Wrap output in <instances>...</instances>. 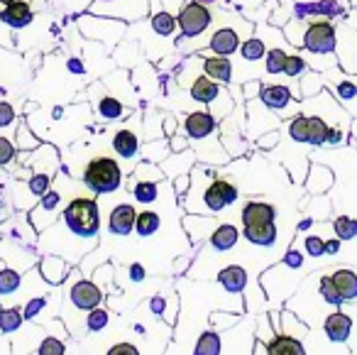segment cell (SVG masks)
I'll use <instances>...</instances> for the list:
<instances>
[{"label":"cell","mask_w":357,"mask_h":355,"mask_svg":"<svg viewBox=\"0 0 357 355\" xmlns=\"http://www.w3.org/2000/svg\"><path fill=\"white\" fill-rule=\"evenodd\" d=\"M120 179H123L120 177V167L110 157H96L93 162H89V167L84 172V182L98 194L115 191L120 187Z\"/></svg>","instance_id":"1"},{"label":"cell","mask_w":357,"mask_h":355,"mask_svg":"<svg viewBox=\"0 0 357 355\" xmlns=\"http://www.w3.org/2000/svg\"><path fill=\"white\" fill-rule=\"evenodd\" d=\"M66 223L79 236H96L98 231V206L91 198H74L64 211Z\"/></svg>","instance_id":"2"},{"label":"cell","mask_w":357,"mask_h":355,"mask_svg":"<svg viewBox=\"0 0 357 355\" xmlns=\"http://www.w3.org/2000/svg\"><path fill=\"white\" fill-rule=\"evenodd\" d=\"M208 22H211L208 8L199 6V3H189L184 8V13H181V17H178V25H181V32L186 37H194L199 32H204L208 27Z\"/></svg>","instance_id":"3"},{"label":"cell","mask_w":357,"mask_h":355,"mask_svg":"<svg viewBox=\"0 0 357 355\" xmlns=\"http://www.w3.org/2000/svg\"><path fill=\"white\" fill-rule=\"evenodd\" d=\"M306 47L311 52H333L335 50V30L328 22H316L306 32Z\"/></svg>","instance_id":"4"},{"label":"cell","mask_w":357,"mask_h":355,"mask_svg":"<svg viewBox=\"0 0 357 355\" xmlns=\"http://www.w3.org/2000/svg\"><path fill=\"white\" fill-rule=\"evenodd\" d=\"M235 198H238V189L230 182H225V179H218V182L206 191V203H208V208H213V211H220L225 203H233Z\"/></svg>","instance_id":"5"},{"label":"cell","mask_w":357,"mask_h":355,"mask_svg":"<svg viewBox=\"0 0 357 355\" xmlns=\"http://www.w3.org/2000/svg\"><path fill=\"white\" fill-rule=\"evenodd\" d=\"M71 299L79 309H96L100 304V289L91 282H79L71 289Z\"/></svg>","instance_id":"6"},{"label":"cell","mask_w":357,"mask_h":355,"mask_svg":"<svg viewBox=\"0 0 357 355\" xmlns=\"http://www.w3.org/2000/svg\"><path fill=\"white\" fill-rule=\"evenodd\" d=\"M274 208L269 203H248L243 211L245 226H259V223H272L274 221Z\"/></svg>","instance_id":"7"},{"label":"cell","mask_w":357,"mask_h":355,"mask_svg":"<svg viewBox=\"0 0 357 355\" xmlns=\"http://www.w3.org/2000/svg\"><path fill=\"white\" fill-rule=\"evenodd\" d=\"M350 328H352L350 319H347L345 314H340V311H335L333 316H328V321H326V333H328V338L335 340V343H342V340H345L347 335H350Z\"/></svg>","instance_id":"8"},{"label":"cell","mask_w":357,"mask_h":355,"mask_svg":"<svg viewBox=\"0 0 357 355\" xmlns=\"http://www.w3.org/2000/svg\"><path fill=\"white\" fill-rule=\"evenodd\" d=\"M135 208L132 206H118L113 213H110V231L118 233V236H125V233L132 231L135 226Z\"/></svg>","instance_id":"9"},{"label":"cell","mask_w":357,"mask_h":355,"mask_svg":"<svg viewBox=\"0 0 357 355\" xmlns=\"http://www.w3.org/2000/svg\"><path fill=\"white\" fill-rule=\"evenodd\" d=\"M3 20H6L8 25H13V27L30 25V20H32L30 6H27V3H22V0H15V3H10V6L6 8V13H3Z\"/></svg>","instance_id":"10"},{"label":"cell","mask_w":357,"mask_h":355,"mask_svg":"<svg viewBox=\"0 0 357 355\" xmlns=\"http://www.w3.org/2000/svg\"><path fill=\"white\" fill-rule=\"evenodd\" d=\"M331 280H333V284L337 287V291H340L342 299H355L357 296V275L355 272L340 270V272H335Z\"/></svg>","instance_id":"11"},{"label":"cell","mask_w":357,"mask_h":355,"mask_svg":"<svg viewBox=\"0 0 357 355\" xmlns=\"http://www.w3.org/2000/svg\"><path fill=\"white\" fill-rule=\"evenodd\" d=\"M218 280L228 291H240L245 284H248V275H245V270H243V267H238V265L225 267V270L218 275Z\"/></svg>","instance_id":"12"},{"label":"cell","mask_w":357,"mask_h":355,"mask_svg":"<svg viewBox=\"0 0 357 355\" xmlns=\"http://www.w3.org/2000/svg\"><path fill=\"white\" fill-rule=\"evenodd\" d=\"M245 236L257 245H272L277 238V228L274 223H259V226H245Z\"/></svg>","instance_id":"13"},{"label":"cell","mask_w":357,"mask_h":355,"mask_svg":"<svg viewBox=\"0 0 357 355\" xmlns=\"http://www.w3.org/2000/svg\"><path fill=\"white\" fill-rule=\"evenodd\" d=\"M186 130L191 138H206L213 130V118L208 113H191L186 118Z\"/></svg>","instance_id":"14"},{"label":"cell","mask_w":357,"mask_h":355,"mask_svg":"<svg viewBox=\"0 0 357 355\" xmlns=\"http://www.w3.org/2000/svg\"><path fill=\"white\" fill-rule=\"evenodd\" d=\"M211 47H213L215 55H233L235 50H238V35H235L233 30H220L213 35V40H211Z\"/></svg>","instance_id":"15"},{"label":"cell","mask_w":357,"mask_h":355,"mask_svg":"<svg viewBox=\"0 0 357 355\" xmlns=\"http://www.w3.org/2000/svg\"><path fill=\"white\" fill-rule=\"evenodd\" d=\"M267 350L272 355H303V345L296 338H289V335H279L272 343L267 345Z\"/></svg>","instance_id":"16"},{"label":"cell","mask_w":357,"mask_h":355,"mask_svg":"<svg viewBox=\"0 0 357 355\" xmlns=\"http://www.w3.org/2000/svg\"><path fill=\"white\" fill-rule=\"evenodd\" d=\"M289 99H291V94H289V89H284V86H267V89L262 91V101L269 108H284V106L289 103Z\"/></svg>","instance_id":"17"},{"label":"cell","mask_w":357,"mask_h":355,"mask_svg":"<svg viewBox=\"0 0 357 355\" xmlns=\"http://www.w3.org/2000/svg\"><path fill=\"white\" fill-rule=\"evenodd\" d=\"M211 242H213V247H218V250H230V247H233L235 242H238V228H233V226H220L218 231L213 233Z\"/></svg>","instance_id":"18"},{"label":"cell","mask_w":357,"mask_h":355,"mask_svg":"<svg viewBox=\"0 0 357 355\" xmlns=\"http://www.w3.org/2000/svg\"><path fill=\"white\" fill-rule=\"evenodd\" d=\"M206 74L213 76V79H218V81H230L233 69H230V61L225 59V57H213V59L206 61Z\"/></svg>","instance_id":"19"},{"label":"cell","mask_w":357,"mask_h":355,"mask_svg":"<svg viewBox=\"0 0 357 355\" xmlns=\"http://www.w3.org/2000/svg\"><path fill=\"white\" fill-rule=\"evenodd\" d=\"M113 145L123 157H132V154L137 152V138H135L132 133H128V130H123V133L115 135Z\"/></svg>","instance_id":"20"},{"label":"cell","mask_w":357,"mask_h":355,"mask_svg":"<svg viewBox=\"0 0 357 355\" xmlns=\"http://www.w3.org/2000/svg\"><path fill=\"white\" fill-rule=\"evenodd\" d=\"M191 94H194L196 101H204V103H208V101H213L215 96H218V86L213 84V81H208L204 76V79H199L194 84V89H191Z\"/></svg>","instance_id":"21"},{"label":"cell","mask_w":357,"mask_h":355,"mask_svg":"<svg viewBox=\"0 0 357 355\" xmlns=\"http://www.w3.org/2000/svg\"><path fill=\"white\" fill-rule=\"evenodd\" d=\"M135 228H137L139 236H152L154 231L159 228V216L154 211H144L135 218Z\"/></svg>","instance_id":"22"},{"label":"cell","mask_w":357,"mask_h":355,"mask_svg":"<svg viewBox=\"0 0 357 355\" xmlns=\"http://www.w3.org/2000/svg\"><path fill=\"white\" fill-rule=\"evenodd\" d=\"M196 353L199 355H218L220 353V338L215 333H204L196 345Z\"/></svg>","instance_id":"23"},{"label":"cell","mask_w":357,"mask_h":355,"mask_svg":"<svg viewBox=\"0 0 357 355\" xmlns=\"http://www.w3.org/2000/svg\"><path fill=\"white\" fill-rule=\"evenodd\" d=\"M326 135H328V128L321 118H308V143H313V145L326 143Z\"/></svg>","instance_id":"24"},{"label":"cell","mask_w":357,"mask_h":355,"mask_svg":"<svg viewBox=\"0 0 357 355\" xmlns=\"http://www.w3.org/2000/svg\"><path fill=\"white\" fill-rule=\"evenodd\" d=\"M284 66H287V55L282 50H272L267 55V69L269 74H284Z\"/></svg>","instance_id":"25"},{"label":"cell","mask_w":357,"mask_h":355,"mask_svg":"<svg viewBox=\"0 0 357 355\" xmlns=\"http://www.w3.org/2000/svg\"><path fill=\"white\" fill-rule=\"evenodd\" d=\"M335 233H337V238L347 240V238L357 236V223L352 221V218H347V216H340L335 221Z\"/></svg>","instance_id":"26"},{"label":"cell","mask_w":357,"mask_h":355,"mask_svg":"<svg viewBox=\"0 0 357 355\" xmlns=\"http://www.w3.org/2000/svg\"><path fill=\"white\" fill-rule=\"evenodd\" d=\"M22 321V314L17 309H6L0 314V328L3 331H15Z\"/></svg>","instance_id":"27"},{"label":"cell","mask_w":357,"mask_h":355,"mask_svg":"<svg viewBox=\"0 0 357 355\" xmlns=\"http://www.w3.org/2000/svg\"><path fill=\"white\" fill-rule=\"evenodd\" d=\"M17 284H20V277H17V272H13V270L0 272V291H3V294H8V291H15Z\"/></svg>","instance_id":"28"},{"label":"cell","mask_w":357,"mask_h":355,"mask_svg":"<svg viewBox=\"0 0 357 355\" xmlns=\"http://www.w3.org/2000/svg\"><path fill=\"white\" fill-rule=\"evenodd\" d=\"M321 294L326 296V299L331 301V304H340V301H342L340 291H337V287L333 284L331 277H323V280H321Z\"/></svg>","instance_id":"29"},{"label":"cell","mask_w":357,"mask_h":355,"mask_svg":"<svg viewBox=\"0 0 357 355\" xmlns=\"http://www.w3.org/2000/svg\"><path fill=\"white\" fill-rule=\"evenodd\" d=\"M152 27L159 32V35H172L174 32V17L167 15V13H159V15L152 20Z\"/></svg>","instance_id":"30"},{"label":"cell","mask_w":357,"mask_h":355,"mask_svg":"<svg viewBox=\"0 0 357 355\" xmlns=\"http://www.w3.org/2000/svg\"><path fill=\"white\" fill-rule=\"evenodd\" d=\"M243 57H245V59H250V61L259 59V57H264V45L259 40L245 42V45H243Z\"/></svg>","instance_id":"31"},{"label":"cell","mask_w":357,"mask_h":355,"mask_svg":"<svg viewBox=\"0 0 357 355\" xmlns=\"http://www.w3.org/2000/svg\"><path fill=\"white\" fill-rule=\"evenodd\" d=\"M291 138L308 143V118H296L291 123Z\"/></svg>","instance_id":"32"},{"label":"cell","mask_w":357,"mask_h":355,"mask_svg":"<svg viewBox=\"0 0 357 355\" xmlns=\"http://www.w3.org/2000/svg\"><path fill=\"white\" fill-rule=\"evenodd\" d=\"M100 113H103L105 118H118V115L123 113V106L115 99H103L100 101Z\"/></svg>","instance_id":"33"},{"label":"cell","mask_w":357,"mask_h":355,"mask_svg":"<svg viewBox=\"0 0 357 355\" xmlns=\"http://www.w3.org/2000/svg\"><path fill=\"white\" fill-rule=\"evenodd\" d=\"M135 196L147 203L154 201V198H157V187H154V184H137V187H135Z\"/></svg>","instance_id":"34"},{"label":"cell","mask_w":357,"mask_h":355,"mask_svg":"<svg viewBox=\"0 0 357 355\" xmlns=\"http://www.w3.org/2000/svg\"><path fill=\"white\" fill-rule=\"evenodd\" d=\"M105 324H108V314H105L103 309H93V314L89 316V328L91 331H100Z\"/></svg>","instance_id":"35"},{"label":"cell","mask_w":357,"mask_h":355,"mask_svg":"<svg viewBox=\"0 0 357 355\" xmlns=\"http://www.w3.org/2000/svg\"><path fill=\"white\" fill-rule=\"evenodd\" d=\"M40 353L42 355H61L64 353V343H59V340H54V338H47L45 343H42Z\"/></svg>","instance_id":"36"},{"label":"cell","mask_w":357,"mask_h":355,"mask_svg":"<svg viewBox=\"0 0 357 355\" xmlns=\"http://www.w3.org/2000/svg\"><path fill=\"white\" fill-rule=\"evenodd\" d=\"M301 69H303V59H301V57H287V66H284V74L296 76V74H301Z\"/></svg>","instance_id":"37"},{"label":"cell","mask_w":357,"mask_h":355,"mask_svg":"<svg viewBox=\"0 0 357 355\" xmlns=\"http://www.w3.org/2000/svg\"><path fill=\"white\" fill-rule=\"evenodd\" d=\"M13 154H15V150H13V145L8 143L6 138H0V164H8V162H10Z\"/></svg>","instance_id":"38"},{"label":"cell","mask_w":357,"mask_h":355,"mask_svg":"<svg viewBox=\"0 0 357 355\" xmlns=\"http://www.w3.org/2000/svg\"><path fill=\"white\" fill-rule=\"evenodd\" d=\"M306 247H308V252H311V255H323V252H326V242H323L321 238H308Z\"/></svg>","instance_id":"39"},{"label":"cell","mask_w":357,"mask_h":355,"mask_svg":"<svg viewBox=\"0 0 357 355\" xmlns=\"http://www.w3.org/2000/svg\"><path fill=\"white\" fill-rule=\"evenodd\" d=\"M47 184H50V179L47 177H35L32 179V191L42 196V194H47Z\"/></svg>","instance_id":"40"},{"label":"cell","mask_w":357,"mask_h":355,"mask_svg":"<svg viewBox=\"0 0 357 355\" xmlns=\"http://www.w3.org/2000/svg\"><path fill=\"white\" fill-rule=\"evenodd\" d=\"M13 120V108L8 103H0V125H8Z\"/></svg>","instance_id":"41"},{"label":"cell","mask_w":357,"mask_h":355,"mask_svg":"<svg viewBox=\"0 0 357 355\" xmlns=\"http://www.w3.org/2000/svg\"><path fill=\"white\" fill-rule=\"evenodd\" d=\"M118 353H128V355H137V350L132 348V345L123 343V345H115L113 350H110V355H118Z\"/></svg>","instance_id":"42"},{"label":"cell","mask_w":357,"mask_h":355,"mask_svg":"<svg viewBox=\"0 0 357 355\" xmlns=\"http://www.w3.org/2000/svg\"><path fill=\"white\" fill-rule=\"evenodd\" d=\"M326 140H331V143H337V140H340V133H337V130H331V128H328Z\"/></svg>","instance_id":"43"},{"label":"cell","mask_w":357,"mask_h":355,"mask_svg":"<svg viewBox=\"0 0 357 355\" xmlns=\"http://www.w3.org/2000/svg\"><path fill=\"white\" fill-rule=\"evenodd\" d=\"M142 277H144L142 267H139V265H132V280H142Z\"/></svg>","instance_id":"44"},{"label":"cell","mask_w":357,"mask_h":355,"mask_svg":"<svg viewBox=\"0 0 357 355\" xmlns=\"http://www.w3.org/2000/svg\"><path fill=\"white\" fill-rule=\"evenodd\" d=\"M42 306V301H32L30 304V309H27V316H32V314H37V309Z\"/></svg>","instance_id":"45"},{"label":"cell","mask_w":357,"mask_h":355,"mask_svg":"<svg viewBox=\"0 0 357 355\" xmlns=\"http://www.w3.org/2000/svg\"><path fill=\"white\" fill-rule=\"evenodd\" d=\"M326 252H337V240L328 242V245H326Z\"/></svg>","instance_id":"46"},{"label":"cell","mask_w":357,"mask_h":355,"mask_svg":"<svg viewBox=\"0 0 357 355\" xmlns=\"http://www.w3.org/2000/svg\"><path fill=\"white\" fill-rule=\"evenodd\" d=\"M289 262H291V265H298V262H301V257H298V255H289Z\"/></svg>","instance_id":"47"},{"label":"cell","mask_w":357,"mask_h":355,"mask_svg":"<svg viewBox=\"0 0 357 355\" xmlns=\"http://www.w3.org/2000/svg\"><path fill=\"white\" fill-rule=\"evenodd\" d=\"M3 3H8V6H10V3H15V0H3Z\"/></svg>","instance_id":"48"}]
</instances>
